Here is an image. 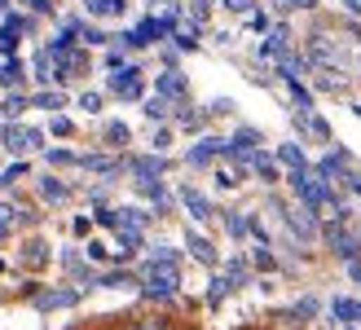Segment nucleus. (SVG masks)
I'll return each mask as SVG.
<instances>
[{"mask_svg": "<svg viewBox=\"0 0 361 330\" xmlns=\"http://www.w3.org/2000/svg\"><path fill=\"white\" fill-rule=\"evenodd\" d=\"M48 163H53V168H67V163H79V154H71V150H48Z\"/></svg>", "mask_w": 361, "mask_h": 330, "instance_id": "35", "label": "nucleus"}, {"mask_svg": "<svg viewBox=\"0 0 361 330\" xmlns=\"http://www.w3.org/2000/svg\"><path fill=\"white\" fill-rule=\"evenodd\" d=\"M180 203H185V211H190V216L194 220H207L211 216V203H207V194H199V190H180Z\"/></svg>", "mask_w": 361, "mask_h": 330, "instance_id": "8", "label": "nucleus"}, {"mask_svg": "<svg viewBox=\"0 0 361 330\" xmlns=\"http://www.w3.org/2000/svg\"><path fill=\"white\" fill-rule=\"evenodd\" d=\"M79 36H84V44H110V36L97 31V27H79Z\"/></svg>", "mask_w": 361, "mask_h": 330, "instance_id": "33", "label": "nucleus"}, {"mask_svg": "<svg viewBox=\"0 0 361 330\" xmlns=\"http://www.w3.org/2000/svg\"><path fill=\"white\" fill-rule=\"evenodd\" d=\"M277 159H282L287 168H308V159H304L300 145H277Z\"/></svg>", "mask_w": 361, "mask_h": 330, "instance_id": "20", "label": "nucleus"}, {"mask_svg": "<svg viewBox=\"0 0 361 330\" xmlns=\"http://www.w3.org/2000/svg\"><path fill=\"white\" fill-rule=\"evenodd\" d=\"M44 260H48V251H44V242H31V246H27V264H31V269H40Z\"/></svg>", "mask_w": 361, "mask_h": 330, "instance_id": "30", "label": "nucleus"}, {"mask_svg": "<svg viewBox=\"0 0 361 330\" xmlns=\"http://www.w3.org/2000/svg\"><path fill=\"white\" fill-rule=\"evenodd\" d=\"M97 282L110 286V291H124V286H137V277H133V273H124V269H114V273H102Z\"/></svg>", "mask_w": 361, "mask_h": 330, "instance_id": "16", "label": "nucleus"}, {"mask_svg": "<svg viewBox=\"0 0 361 330\" xmlns=\"http://www.w3.org/2000/svg\"><path fill=\"white\" fill-rule=\"evenodd\" d=\"M287 88H291V97H295V102H300L304 110H313V97H308V88L300 84V79H287Z\"/></svg>", "mask_w": 361, "mask_h": 330, "instance_id": "27", "label": "nucleus"}, {"mask_svg": "<svg viewBox=\"0 0 361 330\" xmlns=\"http://www.w3.org/2000/svg\"><path fill=\"white\" fill-rule=\"evenodd\" d=\"M234 286H238V282H234V277H229V273H225V277H216V282H211V291H207V304L216 308V304H221V300H225V295L234 291Z\"/></svg>", "mask_w": 361, "mask_h": 330, "instance_id": "18", "label": "nucleus"}, {"mask_svg": "<svg viewBox=\"0 0 361 330\" xmlns=\"http://www.w3.org/2000/svg\"><path fill=\"white\" fill-rule=\"evenodd\" d=\"M106 141L124 145V141H128V124H106Z\"/></svg>", "mask_w": 361, "mask_h": 330, "instance_id": "34", "label": "nucleus"}, {"mask_svg": "<svg viewBox=\"0 0 361 330\" xmlns=\"http://www.w3.org/2000/svg\"><path fill=\"white\" fill-rule=\"evenodd\" d=\"M97 225H102V229H119V211H97Z\"/></svg>", "mask_w": 361, "mask_h": 330, "instance_id": "42", "label": "nucleus"}, {"mask_svg": "<svg viewBox=\"0 0 361 330\" xmlns=\"http://www.w3.org/2000/svg\"><path fill=\"white\" fill-rule=\"evenodd\" d=\"M141 273H145V282H141V295H145V300H159V304L176 300V286H180L176 264H155V260H145Z\"/></svg>", "mask_w": 361, "mask_h": 330, "instance_id": "1", "label": "nucleus"}, {"mask_svg": "<svg viewBox=\"0 0 361 330\" xmlns=\"http://www.w3.org/2000/svg\"><path fill=\"white\" fill-rule=\"evenodd\" d=\"M331 312H335L339 322H348V326L361 322V304L357 300H343V295H335V300H331Z\"/></svg>", "mask_w": 361, "mask_h": 330, "instance_id": "12", "label": "nucleus"}, {"mask_svg": "<svg viewBox=\"0 0 361 330\" xmlns=\"http://www.w3.org/2000/svg\"><path fill=\"white\" fill-rule=\"evenodd\" d=\"M287 225H291V229H295V234H300V238H313V234H317L313 207H300V211H291V216H287Z\"/></svg>", "mask_w": 361, "mask_h": 330, "instance_id": "10", "label": "nucleus"}, {"mask_svg": "<svg viewBox=\"0 0 361 330\" xmlns=\"http://www.w3.org/2000/svg\"><path fill=\"white\" fill-rule=\"evenodd\" d=\"M22 176H27V163H13V168H9L5 176H0V190H9L13 180H22Z\"/></svg>", "mask_w": 361, "mask_h": 330, "instance_id": "31", "label": "nucleus"}, {"mask_svg": "<svg viewBox=\"0 0 361 330\" xmlns=\"http://www.w3.org/2000/svg\"><path fill=\"white\" fill-rule=\"evenodd\" d=\"M84 251H88V260H110V251H106V246H102V242H88V246H84Z\"/></svg>", "mask_w": 361, "mask_h": 330, "instance_id": "46", "label": "nucleus"}, {"mask_svg": "<svg viewBox=\"0 0 361 330\" xmlns=\"http://www.w3.org/2000/svg\"><path fill=\"white\" fill-rule=\"evenodd\" d=\"M199 31H203V22H190V27H180L176 31V48H185V53H190V48H199Z\"/></svg>", "mask_w": 361, "mask_h": 330, "instance_id": "15", "label": "nucleus"}, {"mask_svg": "<svg viewBox=\"0 0 361 330\" xmlns=\"http://www.w3.org/2000/svg\"><path fill=\"white\" fill-rule=\"evenodd\" d=\"M36 79H40V84H48V79H53V71H48V48L36 58Z\"/></svg>", "mask_w": 361, "mask_h": 330, "instance_id": "37", "label": "nucleus"}, {"mask_svg": "<svg viewBox=\"0 0 361 330\" xmlns=\"http://www.w3.org/2000/svg\"><path fill=\"white\" fill-rule=\"evenodd\" d=\"M119 225H133V229H145V225H150V216H145L141 207H119Z\"/></svg>", "mask_w": 361, "mask_h": 330, "instance_id": "22", "label": "nucleus"}, {"mask_svg": "<svg viewBox=\"0 0 361 330\" xmlns=\"http://www.w3.org/2000/svg\"><path fill=\"white\" fill-rule=\"evenodd\" d=\"M124 168L133 172L137 180H150V176H163V172H168V159H163V154H137V159H128Z\"/></svg>", "mask_w": 361, "mask_h": 330, "instance_id": "5", "label": "nucleus"}, {"mask_svg": "<svg viewBox=\"0 0 361 330\" xmlns=\"http://www.w3.org/2000/svg\"><path fill=\"white\" fill-rule=\"evenodd\" d=\"M163 330H176V326H163Z\"/></svg>", "mask_w": 361, "mask_h": 330, "instance_id": "55", "label": "nucleus"}, {"mask_svg": "<svg viewBox=\"0 0 361 330\" xmlns=\"http://www.w3.org/2000/svg\"><path fill=\"white\" fill-rule=\"evenodd\" d=\"M229 13H251V0H221Z\"/></svg>", "mask_w": 361, "mask_h": 330, "instance_id": "44", "label": "nucleus"}, {"mask_svg": "<svg viewBox=\"0 0 361 330\" xmlns=\"http://www.w3.org/2000/svg\"><path fill=\"white\" fill-rule=\"evenodd\" d=\"M62 102H67L62 93H36L31 97V106H40V110H62Z\"/></svg>", "mask_w": 361, "mask_h": 330, "instance_id": "24", "label": "nucleus"}, {"mask_svg": "<svg viewBox=\"0 0 361 330\" xmlns=\"http://www.w3.org/2000/svg\"><path fill=\"white\" fill-rule=\"evenodd\" d=\"M119 330H128V326H119Z\"/></svg>", "mask_w": 361, "mask_h": 330, "instance_id": "56", "label": "nucleus"}, {"mask_svg": "<svg viewBox=\"0 0 361 330\" xmlns=\"http://www.w3.org/2000/svg\"><path fill=\"white\" fill-rule=\"evenodd\" d=\"M185 246H190V256L199 260V264H207V269H216V264H221V260H216V246H211L207 238H199V234H190V238H185Z\"/></svg>", "mask_w": 361, "mask_h": 330, "instance_id": "9", "label": "nucleus"}, {"mask_svg": "<svg viewBox=\"0 0 361 330\" xmlns=\"http://www.w3.org/2000/svg\"><path fill=\"white\" fill-rule=\"evenodd\" d=\"M0 141H5V150L22 154V150H40L44 132H40V128H18V124H5V128H0Z\"/></svg>", "mask_w": 361, "mask_h": 330, "instance_id": "2", "label": "nucleus"}, {"mask_svg": "<svg viewBox=\"0 0 361 330\" xmlns=\"http://www.w3.org/2000/svg\"><path fill=\"white\" fill-rule=\"evenodd\" d=\"M247 229H251V234H256L260 242H269V229H265V225H260V220H247Z\"/></svg>", "mask_w": 361, "mask_h": 330, "instance_id": "48", "label": "nucleus"}, {"mask_svg": "<svg viewBox=\"0 0 361 330\" xmlns=\"http://www.w3.org/2000/svg\"><path fill=\"white\" fill-rule=\"evenodd\" d=\"M31 106V97H22V93H9L5 102H0V114H5V119H18V114Z\"/></svg>", "mask_w": 361, "mask_h": 330, "instance_id": "14", "label": "nucleus"}, {"mask_svg": "<svg viewBox=\"0 0 361 330\" xmlns=\"http://www.w3.org/2000/svg\"><path fill=\"white\" fill-rule=\"evenodd\" d=\"M317 88H322V93H339L343 84H339V79H331V75H317Z\"/></svg>", "mask_w": 361, "mask_h": 330, "instance_id": "45", "label": "nucleus"}, {"mask_svg": "<svg viewBox=\"0 0 361 330\" xmlns=\"http://www.w3.org/2000/svg\"><path fill=\"white\" fill-rule=\"evenodd\" d=\"M0 13H9V0H0Z\"/></svg>", "mask_w": 361, "mask_h": 330, "instance_id": "54", "label": "nucleus"}, {"mask_svg": "<svg viewBox=\"0 0 361 330\" xmlns=\"http://www.w3.org/2000/svg\"><path fill=\"white\" fill-rule=\"evenodd\" d=\"M31 300H36L40 312H48V308H71V304H79V291H36Z\"/></svg>", "mask_w": 361, "mask_h": 330, "instance_id": "7", "label": "nucleus"}, {"mask_svg": "<svg viewBox=\"0 0 361 330\" xmlns=\"http://www.w3.org/2000/svg\"><path fill=\"white\" fill-rule=\"evenodd\" d=\"M251 168L260 172V180H265V185H273V180H277V168H273L269 154H251Z\"/></svg>", "mask_w": 361, "mask_h": 330, "instance_id": "19", "label": "nucleus"}, {"mask_svg": "<svg viewBox=\"0 0 361 330\" xmlns=\"http://www.w3.org/2000/svg\"><path fill=\"white\" fill-rule=\"evenodd\" d=\"M348 277H353V282L361 286V260H348Z\"/></svg>", "mask_w": 361, "mask_h": 330, "instance_id": "51", "label": "nucleus"}, {"mask_svg": "<svg viewBox=\"0 0 361 330\" xmlns=\"http://www.w3.org/2000/svg\"><path fill=\"white\" fill-rule=\"evenodd\" d=\"M48 128H53L58 137H71V132H75V124H71V119H62V114H53V124H48Z\"/></svg>", "mask_w": 361, "mask_h": 330, "instance_id": "41", "label": "nucleus"}, {"mask_svg": "<svg viewBox=\"0 0 361 330\" xmlns=\"http://www.w3.org/2000/svg\"><path fill=\"white\" fill-rule=\"evenodd\" d=\"M277 9H317V0H282Z\"/></svg>", "mask_w": 361, "mask_h": 330, "instance_id": "47", "label": "nucleus"}, {"mask_svg": "<svg viewBox=\"0 0 361 330\" xmlns=\"http://www.w3.org/2000/svg\"><path fill=\"white\" fill-rule=\"evenodd\" d=\"M40 194L48 198V203H62V198H67L71 190H67V185H62V180H58V176H44V180H40Z\"/></svg>", "mask_w": 361, "mask_h": 330, "instance_id": "17", "label": "nucleus"}, {"mask_svg": "<svg viewBox=\"0 0 361 330\" xmlns=\"http://www.w3.org/2000/svg\"><path fill=\"white\" fill-rule=\"evenodd\" d=\"M216 185H221V190H238L242 176H238V172H216Z\"/></svg>", "mask_w": 361, "mask_h": 330, "instance_id": "39", "label": "nucleus"}, {"mask_svg": "<svg viewBox=\"0 0 361 330\" xmlns=\"http://www.w3.org/2000/svg\"><path fill=\"white\" fill-rule=\"evenodd\" d=\"M110 93L124 97V102H128V97H141V71H137V66H119V71L110 75Z\"/></svg>", "mask_w": 361, "mask_h": 330, "instance_id": "4", "label": "nucleus"}, {"mask_svg": "<svg viewBox=\"0 0 361 330\" xmlns=\"http://www.w3.org/2000/svg\"><path fill=\"white\" fill-rule=\"evenodd\" d=\"M5 238H9V220H5V216H0V242H5Z\"/></svg>", "mask_w": 361, "mask_h": 330, "instance_id": "53", "label": "nucleus"}, {"mask_svg": "<svg viewBox=\"0 0 361 330\" xmlns=\"http://www.w3.org/2000/svg\"><path fill=\"white\" fill-rule=\"evenodd\" d=\"M155 264H176L180 260V251H172V246H155V256H150Z\"/></svg>", "mask_w": 361, "mask_h": 330, "instance_id": "36", "label": "nucleus"}, {"mask_svg": "<svg viewBox=\"0 0 361 330\" xmlns=\"http://www.w3.org/2000/svg\"><path fill=\"white\" fill-rule=\"evenodd\" d=\"M225 273L234 277V282H247V277H251V269H247V260H229V264H225Z\"/></svg>", "mask_w": 361, "mask_h": 330, "instance_id": "29", "label": "nucleus"}, {"mask_svg": "<svg viewBox=\"0 0 361 330\" xmlns=\"http://www.w3.org/2000/svg\"><path fill=\"white\" fill-rule=\"evenodd\" d=\"M27 5L36 9V13H53V0H27Z\"/></svg>", "mask_w": 361, "mask_h": 330, "instance_id": "49", "label": "nucleus"}, {"mask_svg": "<svg viewBox=\"0 0 361 330\" xmlns=\"http://www.w3.org/2000/svg\"><path fill=\"white\" fill-rule=\"evenodd\" d=\"M326 242H331V251H335L339 260H357V256H361V238L343 234V229H339V220H331V225H326Z\"/></svg>", "mask_w": 361, "mask_h": 330, "instance_id": "3", "label": "nucleus"}, {"mask_svg": "<svg viewBox=\"0 0 361 330\" xmlns=\"http://www.w3.org/2000/svg\"><path fill=\"white\" fill-rule=\"evenodd\" d=\"M225 229H229V238L251 234V229H247V216H238V211H229V216H225Z\"/></svg>", "mask_w": 361, "mask_h": 330, "instance_id": "25", "label": "nucleus"}, {"mask_svg": "<svg viewBox=\"0 0 361 330\" xmlns=\"http://www.w3.org/2000/svg\"><path fill=\"white\" fill-rule=\"evenodd\" d=\"M176 124H180V128H190V132H194V128H203V114H194L190 106H180V110H176Z\"/></svg>", "mask_w": 361, "mask_h": 330, "instance_id": "28", "label": "nucleus"}, {"mask_svg": "<svg viewBox=\"0 0 361 330\" xmlns=\"http://www.w3.org/2000/svg\"><path fill=\"white\" fill-rule=\"evenodd\" d=\"M273 264H277V260L269 256V242H265V246H260V251H256V269H273Z\"/></svg>", "mask_w": 361, "mask_h": 330, "instance_id": "43", "label": "nucleus"}, {"mask_svg": "<svg viewBox=\"0 0 361 330\" xmlns=\"http://www.w3.org/2000/svg\"><path fill=\"white\" fill-rule=\"evenodd\" d=\"M84 9L93 13V18H119L128 5H124V0H84Z\"/></svg>", "mask_w": 361, "mask_h": 330, "instance_id": "13", "label": "nucleus"}, {"mask_svg": "<svg viewBox=\"0 0 361 330\" xmlns=\"http://www.w3.org/2000/svg\"><path fill=\"white\" fill-rule=\"evenodd\" d=\"M313 312H317V300H300L291 308V317H313Z\"/></svg>", "mask_w": 361, "mask_h": 330, "instance_id": "40", "label": "nucleus"}, {"mask_svg": "<svg viewBox=\"0 0 361 330\" xmlns=\"http://www.w3.org/2000/svg\"><path fill=\"white\" fill-rule=\"evenodd\" d=\"M168 322L163 317H137V322H128V330H163Z\"/></svg>", "mask_w": 361, "mask_h": 330, "instance_id": "32", "label": "nucleus"}, {"mask_svg": "<svg viewBox=\"0 0 361 330\" xmlns=\"http://www.w3.org/2000/svg\"><path fill=\"white\" fill-rule=\"evenodd\" d=\"M79 168H88V172H119L124 159H110V154H79Z\"/></svg>", "mask_w": 361, "mask_h": 330, "instance_id": "11", "label": "nucleus"}, {"mask_svg": "<svg viewBox=\"0 0 361 330\" xmlns=\"http://www.w3.org/2000/svg\"><path fill=\"white\" fill-rule=\"evenodd\" d=\"M79 110L97 114V110H102V93H84V97H79Z\"/></svg>", "mask_w": 361, "mask_h": 330, "instance_id": "38", "label": "nucleus"}, {"mask_svg": "<svg viewBox=\"0 0 361 330\" xmlns=\"http://www.w3.org/2000/svg\"><path fill=\"white\" fill-rule=\"evenodd\" d=\"M155 93H159V97H168V102H185V97H190V84H185V79H180L176 71H168V75H159V79H155Z\"/></svg>", "mask_w": 361, "mask_h": 330, "instance_id": "6", "label": "nucleus"}, {"mask_svg": "<svg viewBox=\"0 0 361 330\" xmlns=\"http://www.w3.org/2000/svg\"><path fill=\"white\" fill-rule=\"evenodd\" d=\"M343 9H348L353 18H361V0H343Z\"/></svg>", "mask_w": 361, "mask_h": 330, "instance_id": "52", "label": "nucleus"}, {"mask_svg": "<svg viewBox=\"0 0 361 330\" xmlns=\"http://www.w3.org/2000/svg\"><path fill=\"white\" fill-rule=\"evenodd\" d=\"M339 163H343L339 154H326V159L317 163V176H322V180H335V176H339Z\"/></svg>", "mask_w": 361, "mask_h": 330, "instance_id": "26", "label": "nucleus"}, {"mask_svg": "<svg viewBox=\"0 0 361 330\" xmlns=\"http://www.w3.org/2000/svg\"><path fill=\"white\" fill-rule=\"evenodd\" d=\"M22 75H27V71H22V62H18V58H9L5 66H0V84H5V88H9V84H18Z\"/></svg>", "mask_w": 361, "mask_h": 330, "instance_id": "21", "label": "nucleus"}, {"mask_svg": "<svg viewBox=\"0 0 361 330\" xmlns=\"http://www.w3.org/2000/svg\"><path fill=\"white\" fill-rule=\"evenodd\" d=\"M145 119H155V124H159V119H168V97H159V93H155L150 102H145Z\"/></svg>", "mask_w": 361, "mask_h": 330, "instance_id": "23", "label": "nucleus"}, {"mask_svg": "<svg viewBox=\"0 0 361 330\" xmlns=\"http://www.w3.org/2000/svg\"><path fill=\"white\" fill-rule=\"evenodd\" d=\"M308 128H313L317 137H331V128H326V119H308Z\"/></svg>", "mask_w": 361, "mask_h": 330, "instance_id": "50", "label": "nucleus"}]
</instances>
